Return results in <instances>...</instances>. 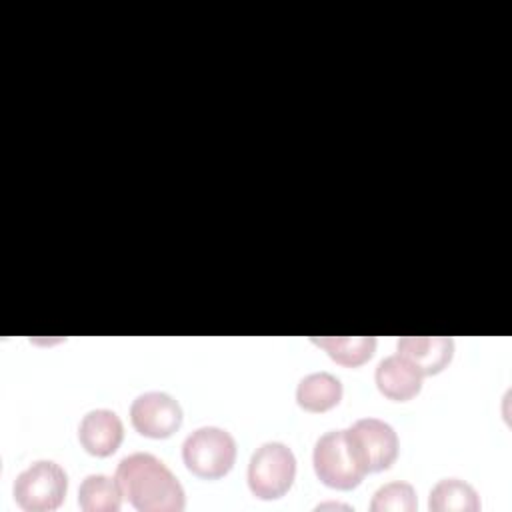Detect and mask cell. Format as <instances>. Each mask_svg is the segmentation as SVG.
I'll list each match as a JSON object with an SVG mask.
<instances>
[{"label":"cell","mask_w":512,"mask_h":512,"mask_svg":"<svg viewBox=\"0 0 512 512\" xmlns=\"http://www.w3.org/2000/svg\"><path fill=\"white\" fill-rule=\"evenodd\" d=\"M116 480L122 494L140 512H180L186 506L180 480L150 452L124 456L116 466Z\"/></svg>","instance_id":"obj_1"},{"label":"cell","mask_w":512,"mask_h":512,"mask_svg":"<svg viewBox=\"0 0 512 512\" xmlns=\"http://www.w3.org/2000/svg\"><path fill=\"white\" fill-rule=\"evenodd\" d=\"M182 460L198 478H222L236 462V440L220 426H200L184 438Z\"/></svg>","instance_id":"obj_2"},{"label":"cell","mask_w":512,"mask_h":512,"mask_svg":"<svg viewBox=\"0 0 512 512\" xmlns=\"http://www.w3.org/2000/svg\"><path fill=\"white\" fill-rule=\"evenodd\" d=\"M248 488L260 500L284 496L296 478V456L282 442L260 444L248 462Z\"/></svg>","instance_id":"obj_3"},{"label":"cell","mask_w":512,"mask_h":512,"mask_svg":"<svg viewBox=\"0 0 512 512\" xmlns=\"http://www.w3.org/2000/svg\"><path fill=\"white\" fill-rule=\"evenodd\" d=\"M68 490V474L54 460H36L24 468L12 486L16 504L26 512L56 510Z\"/></svg>","instance_id":"obj_4"},{"label":"cell","mask_w":512,"mask_h":512,"mask_svg":"<svg viewBox=\"0 0 512 512\" xmlns=\"http://www.w3.org/2000/svg\"><path fill=\"white\" fill-rule=\"evenodd\" d=\"M346 440L354 460L366 474L388 470L398 458V434L380 418H358L346 428Z\"/></svg>","instance_id":"obj_5"},{"label":"cell","mask_w":512,"mask_h":512,"mask_svg":"<svg viewBox=\"0 0 512 512\" xmlns=\"http://www.w3.org/2000/svg\"><path fill=\"white\" fill-rule=\"evenodd\" d=\"M312 464L318 480L334 490H352L366 476L348 448L346 430L324 432L314 444Z\"/></svg>","instance_id":"obj_6"},{"label":"cell","mask_w":512,"mask_h":512,"mask_svg":"<svg viewBox=\"0 0 512 512\" xmlns=\"http://www.w3.org/2000/svg\"><path fill=\"white\" fill-rule=\"evenodd\" d=\"M130 420L140 436L162 440L170 438L184 420L180 402L162 390L142 392L132 400Z\"/></svg>","instance_id":"obj_7"},{"label":"cell","mask_w":512,"mask_h":512,"mask_svg":"<svg viewBox=\"0 0 512 512\" xmlns=\"http://www.w3.org/2000/svg\"><path fill=\"white\" fill-rule=\"evenodd\" d=\"M80 446L96 456L106 458L114 454L124 440V424L110 408H94L86 412L78 424Z\"/></svg>","instance_id":"obj_8"},{"label":"cell","mask_w":512,"mask_h":512,"mask_svg":"<svg viewBox=\"0 0 512 512\" xmlns=\"http://www.w3.org/2000/svg\"><path fill=\"white\" fill-rule=\"evenodd\" d=\"M424 374L400 352L382 358L374 372L376 388L394 402H408L422 390Z\"/></svg>","instance_id":"obj_9"},{"label":"cell","mask_w":512,"mask_h":512,"mask_svg":"<svg viewBox=\"0 0 512 512\" xmlns=\"http://www.w3.org/2000/svg\"><path fill=\"white\" fill-rule=\"evenodd\" d=\"M396 348L424 376L440 374L454 356V340L450 336H402Z\"/></svg>","instance_id":"obj_10"},{"label":"cell","mask_w":512,"mask_h":512,"mask_svg":"<svg viewBox=\"0 0 512 512\" xmlns=\"http://www.w3.org/2000/svg\"><path fill=\"white\" fill-rule=\"evenodd\" d=\"M342 382L330 372H310L296 386V402L306 412H326L342 400Z\"/></svg>","instance_id":"obj_11"},{"label":"cell","mask_w":512,"mask_h":512,"mask_svg":"<svg viewBox=\"0 0 512 512\" xmlns=\"http://www.w3.org/2000/svg\"><path fill=\"white\" fill-rule=\"evenodd\" d=\"M122 498L124 494L116 476L88 474L78 486V506L84 512H118Z\"/></svg>","instance_id":"obj_12"},{"label":"cell","mask_w":512,"mask_h":512,"mask_svg":"<svg viewBox=\"0 0 512 512\" xmlns=\"http://www.w3.org/2000/svg\"><path fill=\"white\" fill-rule=\"evenodd\" d=\"M430 512H478L480 498L472 484L460 478H442L428 496Z\"/></svg>","instance_id":"obj_13"},{"label":"cell","mask_w":512,"mask_h":512,"mask_svg":"<svg viewBox=\"0 0 512 512\" xmlns=\"http://www.w3.org/2000/svg\"><path fill=\"white\" fill-rule=\"evenodd\" d=\"M312 344L322 348L336 364L356 368L376 352L374 336H312Z\"/></svg>","instance_id":"obj_14"},{"label":"cell","mask_w":512,"mask_h":512,"mask_svg":"<svg viewBox=\"0 0 512 512\" xmlns=\"http://www.w3.org/2000/svg\"><path fill=\"white\" fill-rule=\"evenodd\" d=\"M418 508L416 490L408 482H388L380 486L370 502L372 512H414Z\"/></svg>","instance_id":"obj_15"},{"label":"cell","mask_w":512,"mask_h":512,"mask_svg":"<svg viewBox=\"0 0 512 512\" xmlns=\"http://www.w3.org/2000/svg\"><path fill=\"white\" fill-rule=\"evenodd\" d=\"M344 508V510H350V506H344V504H334V502H330V504H320V506H316V510H322V508Z\"/></svg>","instance_id":"obj_16"}]
</instances>
